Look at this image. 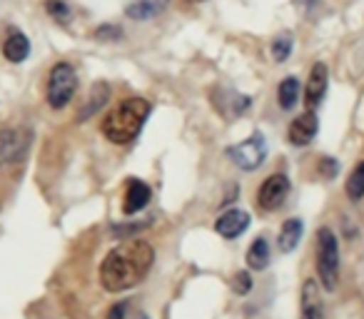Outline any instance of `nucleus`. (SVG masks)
<instances>
[{
    "instance_id": "nucleus-1",
    "label": "nucleus",
    "mask_w": 364,
    "mask_h": 319,
    "mask_svg": "<svg viewBox=\"0 0 364 319\" xmlns=\"http://www.w3.org/2000/svg\"><path fill=\"white\" fill-rule=\"evenodd\" d=\"M155 264V247L147 239H125L100 262V284L107 292H127L150 274Z\"/></svg>"
},
{
    "instance_id": "nucleus-2",
    "label": "nucleus",
    "mask_w": 364,
    "mask_h": 319,
    "mask_svg": "<svg viewBox=\"0 0 364 319\" xmlns=\"http://www.w3.org/2000/svg\"><path fill=\"white\" fill-rule=\"evenodd\" d=\"M147 115H150V102L145 97H127L107 112L100 130L112 145H127L140 135Z\"/></svg>"
},
{
    "instance_id": "nucleus-3",
    "label": "nucleus",
    "mask_w": 364,
    "mask_h": 319,
    "mask_svg": "<svg viewBox=\"0 0 364 319\" xmlns=\"http://www.w3.org/2000/svg\"><path fill=\"white\" fill-rule=\"evenodd\" d=\"M314 267L317 277L327 292H334L339 284V242L329 227H319L314 237Z\"/></svg>"
},
{
    "instance_id": "nucleus-4",
    "label": "nucleus",
    "mask_w": 364,
    "mask_h": 319,
    "mask_svg": "<svg viewBox=\"0 0 364 319\" xmlns=\"http://www.w3.org/2000/svg\"><path fill=\"white\" fill-rule=\"evenodd\" d=\"M77 92V72L70 63H55L50 67V75H48V87H46V97L48 105L53 110H63L68 107V102L75 97Z\"/></svg>"
},
{
    "instance_id": "nucleus-5",
    "label": "nucleus",
    "mask_w": 364,
    "mask_h": 319,
    "mask_svg": "<svg viewBox=\"0 0 364 319\" xmlns=\"http://www.w3.org/2000/svg\"><path fill=\"white\" fill-rule=\"evenodd\" d=\"M225 155H228L240 170L252 173V170H257L259 165L264 163V157H267V142H264V137L259 135V132H255L247 140L237 142V145H230L228 150H225Z\"/></svg>"
},
{
    "instance_id": "nucleus-6",
    "label": "nucleus",
    "mask_w": 364,
    "mask_h": 319,
    "mask_svg": "<svg viewBox=\"0 0 364 319\" xmlns=\"http://www.w3.org/2000/svg\"><path fill=\"white\" fill-rule=\"evenodd\" d=\"M28 152V135L16 127H0V173L21 163Z\"/></svg>"
},
{
    "instance_id": "nucleus-7",
    "label": "nucleus",
    "mask_w": 364,
    "mask_h": 319,
    "mask_svg": "<svg viewBox=\"0 0 364 319\" xmlns=\"http://www.w3.org/2000/svg\"><path fill=\"white\" fill-rule=\"evenodd\" d=\"M289 195V178L282 173H274L259 185L257 190V207L262 212H277L279 207L284 205Z\"/></svg>"
},
{
    "instance_id": "nucleus-8",
    "label": "nucleus",
    "mask_w": 364,
    "mask_h": 319,
    "mask_svg": "<svg viewBox=\"0 0 364 319\" xmlns=\"http://www.w3.org/2000/svg\"><path fill=\"white\" fill-rule=\"evenodd\" d=\"M299 319H324V302L319 292L317 279L307 277L302 282V294H299Z\"/></svg>"
},
{
    "instance_id": "nucleus-9",
    "label": "nucleus",
    "mask_w": 364,
    "mask_h": 319,
    "mask_svg": "<svg viewBox=\"0 0 364 319\" xmlns=\"http://www.w3.org/2000/svg\"><path fill=\"white\" fill-rule=\"evenodd\" d=\"M327 80H329L327 65L324 63H314L312 70H309L307 85H304V105H307V110H314L322 102L324 92H327Z\"/></svg>"
},
{
    "instance_id": "nucleus-10",
    "label": "nucleus",
    "mask_w": 364,
    "mask_h": 319,
    "mask_svg": "<svg viewBox=\"0 0 364 319\" xmlns=\"http://www.w3.org/2000/svg\"><path fill=\"white\" fill-rule=\"evenodd\" d=\"M317 130H319L317 115H314V110H307V112H302V115L292 120V125H289V130H287V137H289V142H292L294 147H304V145H309V142L314 140Z\"/></svg>"
},
{
    "instance_id": "nucleus-11",
    "label": "nucleus",
    "mask_w": 364,
    "mask_h": 319,
    "mask_svg": "<svg viewBox=\"0 0 364 319\" xmlns=\"http://www.w3.org/2000/svg\"><path fill=\"white\" fill-rule=\"evenodd\" d=\"M250 222H252L250 212H245V210H228V212H223L218 217V222H215V229H218L220 237L237 239L240 234H242L245 229L250 227Z\"/></svg>"
},
{
    "instance_id": "nucleus-12",
    "label": "nucleus",
    "mask_w": 364,
    "mask_h": 319,
    "mask_svg": "<svg viewBox=\"0 0 364 319\" xmlns=\"http://www.w3.org/2000/svg\"><path fill=\"white\" fill-rule=\"evenodd\" d=\"M150 198H152L150 188H147V185L142 183V180L132 178L130 183H127V190H125V202H122V212H125V215L140 212V210L147 207Z\"/></svg>"
},
{
    "instance_id": "nucleus-13",
    "label": "nucleus",
    "mask_w": 364,
    "mask_h": 319,
    "mask_svg": "<svg viewBox=\"0 0 364 319\" xmlns=\"http://www.w3.org/2000/svg\"><path fill=\"white\" fill-rule=\"evenodd\" d=\"M167 6H170V0H130L127 8H125V13H127L130 21L142 23V21H152V18H157Z\"/></svg>"
},
{
    "instance_id": "nucleus-14",
    "label": "nucleus",
    "mask_w": 364,
    "mask_h": 319,
    "mask_svg": "<svg viewBox=\"0 0 364 319\" xmlns=\"http://www.w3.org/2000/svg\"><path fill=\"white\" fill-rule=\"evenodd\" d=\"M107 100H110V85L97 80L95 85H92L90 95H87V102L80 107V112H77V120L80 122L90 120L92 115H97V110H102V107L107 105Z\"/></svg>"
},
{
    "instance_id": "nucleus-15",
    "label": "nucleus",
    "mask_w": 364,
    "mask_h": 319,
    "mask_svg": "<svg viewBox=\"0 0 364 319\" xmlns=\"http://www.w3.org/2000/svg\"><path fill=\"white\" fill-rule=\"evenodd\" d=\"M3 55L11 63H23L31 55V40L21 31H8L6 40H3Z\"/></svg>"
},
{
    "instance_id": "nucleus-16",
    "label": "nucleus",
    "mask_w": 364,
    "mask_h": 319,
    "mask_svg": "<svg viewBox=\"0 0 364 319\" xmlns=\"http://www.w3.org/2000/svg\"><path fill=\"white\" fill-rule=\"evenodd\" d=\"M302 220L299 217H292L287 220V222L282 225V229H279V237H277V247L279 252H292V249H297L299 239H302Z\"/></svg>"
},
{
    "instance_id": "nucleus-17",
    "label": "nucleus",
    "mask_w": 364,
    "mask_h": 319,
    "mask_svg": "<svg viewBox=\"0 0 364 319\" xmlns=\"http://www.w3.org/2000/svg\"><path fill=\"white\" fill-rule=\"evenodd\" d=\"M269 264V244L264 237H257L247 249V267L255 269V272H262Z\"/></svg>"
},
{
    "instance_id": "nucleus-18",
    "label": "nucleus",
    "mask_w": 364,
    "mask_h": 319,
    "mask_svg": "<svg viewBox=\"0 0 364 319\" xmlns=\"http://www.w3.org/2000/svg\"><path fill=\"white\" fill-rule=\"evenodd\" d=\"M277 100H279V107L282 110H292L299 100V80L294 75L284 77L277 87Z\"/></svg>"
},
{
    "instance_id": "nucleus-19",
    "label": "nucleus",
    "mask_w": 364,
    "mask_h": 319,
    "mask_svg": "<svg viewBox=\"0 0 364 319\" xmlns=\"http://www.w3.org/2000/svg\"><path fill=\"white\" fill-rule=\"evenodd\" d=\"M344 193L352 202H359L364 198V160L359 165H354V170L349 173L347 185H344Z\"/></svg>"
},
{
    "instance_id": "nucleus-20",
    "label": "nucleus",
    "mask_w": 364,
    "mask_h": 319,
    "mask_svg": "<svg viewBox=\"0 0 364 319\" xmlns=\"http://www.w3.org/2000/svg\"><path fill=\"white\" fill-rule=\"evenodd\" d=\"M292 48H294L292 33H279V36L272 40V45H269V53H272L274 63H284L289 55H292Z\"/></svg>"
},
{
    "instance_id": "nucleus-21",
    "label": "nucleus",
    "mask_w": 364,
    "mask_h": 319,
    "mask_svg": "<svg viewBox=\"0 0 364 319\" xmlns=\"http://www.w3.org/2000/svg\"><path fill=\"white\" fill-rule=\"evenodd\" d=\"M252 287H255L252 274H250L247 269H242V272H237V274L232 277V292H235V294H240V297H245V294L252 292Z\"/></svg>"
},
{
    "instance_id": "nucleus-22",
    "label": "nucleus",
    "mask_w": 364,
    "mask_h": 319,
    "mask_svg": "<svg viewBox=\"0 0 364 319\" xmlns=\"http://www.w3.org/2000/svg\"><path fill=\"white\" fill-rule=\"evenodd\" d=\"M46 11H48V16L55 18L58 23L70 21V8H68L63 0H46Z\"/></svg>"
},
{
    "instance_id": "nucleus-23",
    "label": "nucleus",
    "mask_w": 364,
    "mask_h": 319,
    "mask_svg": "<svg viewBox=\"0 0 364 319\" xmlns=\"http://www.w3.org/2000/svg\"><path fill=\"white\" fill-rule=\"evenodd\" d=\"M95 38L97 40H120L122 38V31L117 26H102L95 31Z\"/></svg>"
},
{
    "instance_id": "nucleus-24",
    "label": "nucleus",
    "mask_w": 364,
    "mask_h": 319,
    "mask_svg": "<svg viewBox=\"0 0 364 319\" xmlns=\"http://www.w3.org/2000/svg\"><path fill=\"white\" fill-rule=\"evenodd\" d=\"M319 173H322L327 180L337 178V173H339V165H337V160H334V157H324V160H322V165H319Z\"/></svg>"
},
{
    "instance_id": "nucleus-25",
    "label": "nucleus",
    "mask_w": 364,
    "mask_h": 319,
    "mask_svg": "<svg viewBox=\"0 0 364 319\" xmlns=\"http://www.w3.org/2000/svg\"><path fill=\"white\" fill-rule=\"evenodd\" d=\"M105 319H127V304L125 302H117L110 307V312H107Z\"/></svg>"
},
{
    "instance_id": "nucleus-26",
    "label": "nucleus",
    "mask_w": 364,
    "mask_h": 319,
    "mask_svg": "<svg viewBox=\"0 0 364 319\" xmlns=\"http://www.w3.org/2000/svg\"><path fill=\"white\" fill-rule=\"evenodd\" d=\"M190 3H203V0H190Z\"/></svg>"
}]
</instances>
